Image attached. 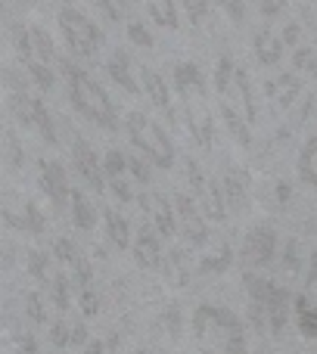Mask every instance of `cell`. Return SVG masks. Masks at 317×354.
Masks as SVG:
<instances>
[{"label":"cell","mask_w":317,"mask_h":354,"mask_svg":"<svg viewBox=\"0 0 317 354\" xmlns=\"http://www.w3.org/2000/svg\"><path fill=\"white\" fill-rule=\"evenodd\" d=\"M60 68H62V75H66V93H69V103L75 106V112L103 131H118L116 106H112L109 93L103 91V84L93 81L91 72L78 68L69 59H62Z\"/></svg>","instance_id":"6da1fadb"},{"label":"cell","mask_w":317,"mask_h":354,"mask_svg":"<svg viewBox=\"0 0 317 354\" xmlns=\"http://www.w3.org/2000/svg\"><path fill=\"white\" fill-rule=\"evenodd\" d=\"M171 81H174V91L181 97L183 106V122H187L193 140L202 149L212 147V112L206 103V78H202L199 66L196 62H177L171 66Z\"/></svg>","instance_id":"7a4b0ae2"},{"label":"cell","mask_w":317,"mask_h":354,"mask_svg":"<svg viewBox=\"0 0 317 354\" xmlns=\"http://www.w3.org/2000/svg\"><path fill=\"white\" fill-rule=\"evenodd\" d=\"M193 333L206 354H249L243 324L230 308L199 305L193 314Z\"/></svg>","instance_id":"3957f363"},{"label":"cell","mask_w":317,"mask_h":354,"mask_svg":"<svg viewBox=\"0 0 317 354\" xmlns=\"http://www.w3.org/2000/svg\"><path fill=\"white\" fill-rule=\"evenodd\" d=\"M125 131H128L131 143H134V147L141 149L156 168L168 171V168L174 165V156H177L174 143H171V137L162 131V124H156L150 115H143V112H131V115L125 118Z\"/></svg>","instance_id":"277c9868"},{"label":"cell","mask_w":317,"mask_h":354,"mask_svg":"<svg viewBox=\"0 0 317 354\" xmlns=\"http://www.w3.org/2000/svg\"><path fill=\"white\" fill-rule=\"evenodd\" d=\"M60 31L66 37V47L78 59H91L100 53V47L106 44V35L75 6H62L60 10Z\"/></svg>","instance_id":"5b68a950"},{"label":"cell","mask_w":317,"mask_h":354,"mask_svg":"<svg viewBox=\"0 0 317 354\" xmlns=\"http://www.w3.org/2000/svg\"><path fill=\"white\" fill-rule=\"evenodd\" d=\"M10 106H12V112H16L19 124H22L25 131H35L47 147H60L53 115H50V109L41 103V100L25 93V91H10Z\"/></svg>","instance_id":"8992f818"},{"label":"cell","mask_w":317,"mask_h":354,"mask_svg":"<svg viewBox=\"0 0 317 354\" xmlns=\"http://www.w3.org/2000/svg\"><path fill=\"white\" fill-rule=\"evenodd\" d=\"M174 212H177V230L183 233V239H187L193 249H202V245H208V224H206V214H202L199 202L193 199L190 193H174Z\"/></svg>","instance_id":"52a82bcc"},{"label":"cell","mask_w":317,"mask_h":354,"mask_svg":"<svg viewBox=\"0 0 317 354\" xmlns=\"http://www.w3.org/2000/svg\"><path fill=\"white\" fill-rule=\"evenodd\" d=\"M274 255H277V230L271 224L249 227V233H246V239H243V252H239L246 268H268V264L274 261Z\"/></svg>","instance_id":"ba28073f"},{"label":"cell","mask_w":317,"mask_h":354,"mask_svg":"<svg viewBox=\"0 0 317 354\" xmlns=\"http://www.w3.org/2000/svg\"><path fill=\"white\" fill-rule=\"evenodd\" d=\"M72 162H75L78 177L93 193H106V174H103V165H100V156L93 153V147L81 134L72 137Z\"/></svg>","instance_id":"9c48e42d"},{"label":"cell","mask_w":317,"mask_h":354,"mask_svg":"<svg viewBox=\"0 0 317 354\" xmlns=\"http://www.w3.org/2000/svg\"><path fill=\"white\" fill-rule=\"evenodd\" d=\"M37 168H41V189H44V196L53 202L56 212L72 205V187H69V174H66V168H62V162L41 159Z\"/></svg>","instance_id":"30bf717a"},{"label":"cell","mask_w":317,"mask_h":354,"mask_svg":"<svg viewBox=\"0 0 317 354\" xmlns=\"http://www.w3.org/2000/svg\"><path fill=\"white\" fill-rule=\"evenodd\" d=\"M141 199V208L153 218V224H156V230H158V236H165V239H171L177 233V212H174V202L168 199V196H162V193H141L137 196Z\"/></svg>","instance_id":"8fae6325"},{"label":"cell","mask_w":317,"mask_h":354,"mask_svg":"<svg viewBox=\"0 0 317 354\" xmlns=\"http://www.w3.org/2000/svg\"><path fill=\"white\" fill-rule=\"evenodd\" d=\"M53 255L60 258V261H66L69 268H72L75 274V286L81 289H91V280H93V270H91V261H87L84 255H81V249L72 243V239H56L53 243Z\"/></svg>","instance_id":"7c38bea8"},{"label":"cell","mask_w":317,"mask_h":354,"mask_svg":"<svg viewBox=\"0 0 317 354\" xmlns=\"http://www.w3.org/2000/svg\"><path fill=\"white\" fill-rule=\"evenodd\" d=\"M131 252H134L137 264H141L143 270H158L162 268V243H158V230H153L150 224H143L141 230H137V239H134V245H131Z\"/></svg>","instance_id":"4fadbf2b"},{"label":"cell","mask_w":317,"mask_h":354,"mask_svg":"<svg viewBox=\"0 0 317 354\" xmlns=\"http://www.w3.org/2000/svg\"><path fill=\"white\" fill-rule=\"evenodd\" d=\"M141 78H143V91H147L150 103H153L156 109L162 112L171 124H174L177 122V112H174V103H171V91H168V84H165V78L158 72H153V68H143Z\"/></svg>","instance_id":"5bb4252c"},{"label":"cell","mask_w":317,"mask_h":354,"mask_svg":"<svg viewBox=\"0 0 317 354\" xmlns=\"http://www.w3.org/2000/svg\"><path fill=\"white\" fill-rule=\"evenodd\" d=\"M299 93H302V81H299V75H293V72H283V75H277L274 81H268L271 106H277V109H289Z\"/></svg>","instance_id":"9a60e30c"},{"label":"cell","mask_w":317,"mask_h":354,"mask_svg":"<svg viewBox=\"0 0 317 354\" xmlns=\"http://www.w3.org/2000/svg\"><path fill=\"white\" fill-rule=\"evenodd\" d=\"M221 187H224V199H227L230 212L239 214L249 208V180H246V174L239 171V168H230V171L224 174V180H221Z\"/></svg>","instance_id":"2e32d148"},{"label":"cell","mask_w":317,"mask_h":354,"mask_svg":"<svg viewBox=\"0 0 317 354\" xmlns=\"http://www.w3.org/2000/svg\"><path fill=\"white\" fill-rule=\"evenodd\" d=\"M289 301H293L289 289H287V286H274V292H271L268 305H264V311H268V326H271V333H274V336H280L283 326H287Z\"/></svg>","instance_id":"e0dca14e"},{"label":"cell","mask_w":317,"mask_h":354,"mask_svg":"<svg viewBox=\"0 0 317 354\" xmlns=\"http://www.w3.org/2000/svg\"><path fill=\"white\" fill-rule=\"evenodd\" d=\"M103 218H106V236H109V243L122 252L131 249L134 245V239H131V221L122 212H116V208H103Z\"/></svg>","instance_id":"ac0fdd59"},{"label":"cell","mask_w":317,"mask_h":354,"mask_svg":"<svg viewBox=\"0 0 317 354\" xmlns=\"http://www.w3.org/2000/svg\"><path fill=\"white\" fill-rule=\"evenodd\" d=\"M199 208H202V214H206V221H212V224H224L227 221L224 187H221L218 180H208V189H206V196L199 199Z\"/></svg>","instance_id":"d6986e66"},{"label":"cell","mask_w":317,"mask_h":354,"mask_svg":"<svg viewBox=\"0 0 317 354\" xmlns=\"http://www.w3.org/2000/svg\"><path fill=\"white\" fill-rule=\"evenodd\" d=\"M165 274H168V283H174V286H187L190 277H193V261H190L187 249L174 245V249L168 252V258H165Z\"/></svg>","instance_id":"ffe728a7"},{"label":"cell","mask_w":317,"mask_h":354,"mask_svg":"<svg viewBox=\"0 0 317 354\" xmlns=\"http://www.w3.org/2000/svg\"><path fill=\"white\" fill-rule=\"evenodd\" d=\"M106 68H109L112 81H116V84L122 87L125 93H131V97H134V93H141L134 75H131V56L125 53V50H116V53H112V59L106 62Z\"/></svg>","instance_id":"44dd1931"},{"label":"cell","mask_w":317,"mask_h":354,"mask_svg":"<svg viewBox=\"0 0 317 354\" xmlns=\"http://www.w3.org/2000/svg\"><path fill=\"white\" fill-rule=\"evenodd\" d=\"M283 47H287V44H283L271 28H258L255 31V56H258L262 66H277L280 56H283Z\"/></svg>","instance_id":"7402d4cb"},{"label":"cell","mask_w":317,"mask_h":354,"mask_svg":"<svg viewBox=\"0 0 317 354\" xmlns=\"http://www.w3.org/2000/svg\"><path fill=\"white\" fill-rule=\"evenodd\" d=\"M215 87H218V97L221 103H230L233 97V87H237V66H233L230 56H221L218 59V68H215Z\"/></svg>","instance_id":"603a6c76"},{"label":"cell","mask_w":317,"mask_h":354,"mask_svg":"<svg viewBox=\"0 0 317 354\" xmlns=\"http://www.w3.org/2000/svg\"><path fill=\"white\" fill-rule=\"evenodd\" d=\"M221 115H224V124H227V131L233 134V140H237L239 147L249 149L252 147V124L246 122L243 115H237V109H233L230 103H221Z\"/></svg>","instance_id":"cb8c5ba5"},{"label":"cell","mask_w":317,"mask_h":354,"mask_svg":"<svg viewBox=\"0 0 317 354\" xmlns=\"http://www.w3.org/2000/svg\"><path fill=\"white\" fill-rule=\"evenodd\" d=\"M296 320H299V330L305 339H317V305L308 299L305 292L296 295Z\"/></svg>","instance_id":"d4e9b609"},{"label":"cell","mask_w":317,"mask_h":354,"mask_svg":"<svg viewBox=\"0 0 317 354\" xmlns=\"http://www.w3.org/2000/svg\"><path fill=\"white\" fill-rule=\"evenodd\" d=\"M72 224L78 227V230H93L97 227V212H93V205L87 202V196L81 193V189H72Z\"/></svg>","instance_id":"484cf974"},{"label":"cell","mask_w":317,"mask_h":354,"mask_svg":"<svg viewBox=\"0 0 317 354\" xmlns=\"http://www.w3.org/2000/svg\"><path fill=\"white\" fill-rule=\"evenodd\" d=\"M299 177L305 187H314L317 189V134L308 137L305 147L299 153Z\"/></svg>","instance_id":"4316f807"},{"label":"cell","mask_w":317,"mask_h":354,"mask_svg":"<svg viewBox=\"0 0 317 354\" xmlns=\"http://www.w3.org/2000/svg\"><path fill=\"white\" fill-rule=\"evenodd\" d=\"M150 10V19H153L156 25H162V28H177V6L174 0H143Z\"/></svg>","instance_id":"83f0119b"},{"label":"cell","mask_w":317,"mask_h":354,"mask_svg":"<svg viewBox=\"0 0 317 354\" xmlns=\"http://www.w3.org/2000/svg\"><path fill=\"white\" fill-rule=\"evenodd\" d=\"M25 264H28V274L35 277L37 283H44V286H50V283H53V270H50V255L47 252H35L31 249L28 252V258H25Z\"/></svg>","instance_id":"f1b7e54d"},{"label":"cell","mask_w":317,"mask_h":354,"mask_svg":"<svg viewBox=\"0 0 317 354\" xmlns=\"http://www.w3.org/2000/svg\"><path fill=\"white\" fill-rule=\"evenodd\" d=\"M128 171V153H122V149H109L103 159V174H106V187H109V180H118V177H125Z\"/></svg>","instance_id":"f546056e"},{"label":"cell","mask_w":317,"mask_h":354,"mask_svg":"<svg viewBox=\"0 0 317 354\" xmlns=\"http://www.w3.org/2000/svg\"><path fill=\"white\" fill-rule=\"evenodd\" d=\"M230 261H233L230 245H221L218 255H208L199 261V274H224V270L230 268Z\"/></svg>","instance_id":"4dcf8cb0"},{"label":"cell","mask_w":317,"mask_h":354,"mask_svg":"<svg viewBox=\"0 0 317 354\" xmlns=\"http://www.w3.org/2000/svg\"><path fill=\"white\" fill-rule=\"evenodd\" d=\"M44 227H47V218H44V212L31 199H25V205H22V224H19V230L44 233Z\"/></svg>","instance_id":"1f68e13d"},{"label":"cell","mask_w":317,"mask_h":354,"mask_svg":"<svg viewBox=\"0 0 317 354\" xmlns=\"http://www.w3.org/2000/svg\"><path fill=\"white\" fill-rule=\"evenodd\" d=\"M50 299H53L56 311H69L72 295H69V277L66 274H56L53 277V283H50Z\"/></svg>","instance_id":"d6a6232c"},{"label":"cell","mask_w":317,"mask_h":354,"mask_svg":"<svg viewBox=\"0 0 317 354\" xmlns=\"http://www.w3.org/2000/svg\"><path fill=\"white\" fill-rule=\"evenodd\" d=\"M299 270H302V245H299V239H287V252H283V274L299 277Z\"/></svg>","instance_id":"836d02e7"},{"label":"cell","mask_w":317,"mask_h":354,"mask_svg":"<svg viewBox=\"0 0 317 354\" xmlns=\"http://www.w3.org/2000/svg\"><path fill=\"white\" fill-rule=\"evenodd\" d=\"M97 6H100V12H103L106 19H109V22H125V19H128L131 22V16H128V0H97Z\"/></svg>","instance_id":"e575fe53"},{"label":"cell","mask_w":317,"mask_h":354,"mask_svg":"<svg viewBox=\"0 0 317 354\" xmlns=\"http://www.w3.org/2000/svg\"><path fill=\"white\" fill-rule=\"evenodd\" d=\"M31 37H35V50H37V53H41V59H44V62H53V59H56L53 37H50L44 28H37V25H35V28H31Z\"/></svg>","instance_id":"d590c367"},{"label":"cell","mask_w":317,"mask_h":354,"mask_svg":"<svg viewBox=\"0 0 317 354\" xmlns=\"http://www.w3.org/2000/svg\"><path fill=\"white\" fill-rule=\"evenodd\" d=\"M12 44H16V53L22 56V59H31V50H35L31 28H25V25H16V28H12Z\"/></svg>","instance_id":"8d00e7d4"},{"label":"cell","mask_w":317,"mask_h":354,"mask_svg":"<svg viewBox=\"0 0 317 354\" xmlns=\"http://www.w3.org/2000/svg\"><path fill=\"white\" fill-rule=\"evenodd\" d=\"M187 180H190V187H193L196 199H202V196H206V189H208V177L202 174V168L196 165V159H187Z\"/></svg>","instance_id":"74e56055"},{"label":"cell","mask_w":317,"mask_h":354,"mask_svg":"<svg viewBox=\"0 0 317 354\" xmlns=\"http://www.w3.org/2000/svg\"><path fill=\"white\" fill-rule=\"evenodd\" d=\"M28 75L35 78V84L41 87V91H53L56 78H53V72L47 68V62H28Z\"/></svg>","instance_id":"f35d334b"},{"label":"cell","mask_w":317,"mask_h":354,"mask_svg":"<svg viewBox=\"0 0 317 354\" xmlns=\"http://www.w3.org/2000/svg\"><path fill=\"white\" fill-rule=\"evenodd\" d=\"M25 314H28L35 324H44V320H47V308H44L41 292H25Z\"/></svg>","instance_id":"ab89813d"},{"label":"cell","mask_w":317,"mask_h":354,"mask_svg":"<svg viewBox=\"0 0 317 354\" xmlns=\"http://www.w3.org/2000/svg\"><path fill=\"white\" fill-rule=\"evenodd\" d=\"M128 41L137 44V47H153V35H150V28L143 22H137V19H131L128 22Z\"/></svg>","instance_id":"60d3db41"},{"label":"cell","mask_w":317,"mask_h":354,"mask_svg":"<svg viewBox=\"0 0 317 354\" xmlns=\"http://www.w3.org/2000/svg\"><path fill=\"white\" fill-rule=\"evenodd\" d=\"M293 66L317 75V53H314L311 47H299V50H296V56H293Z\"/></svg>","instance_id":"b9f144b4"},{"label":"cell","mask_w":317,"mask_h":354,"mask_svg":"<svg viewBox=\"0 0 317 354\" xmlns=\"http://www.w3.org/2000/svg\"><path fill=\"white\" fill-rule=\"evenodd\" d=\"M50 339H53V345H60V348L72 345V326H66V320H56V324L50 326Z\"/></svg>","instance_id":"7bdbcfd3"},{"label":"cell","mask_w":317,"mask_h":354,"mask_svg":"<svg viewBox=\"0 0 317 354\" xmlns=\"http://www.w3.org/2000/svg\"><path fill=\"white\" fill-rule=\"evenodd\" d=\"M78 305H81V311H84V317H93V314L100 311L97 292H93V289H81V292H78Z\"/></svg>","instance_id":"ee69618b"},{"label":"cell","mask_w":317,"mask_h":354,"mask_svg":"<svg viewBox=\"0 0 317 354\" xmlns=\"http://www.w3.org/2000/svg\"><path fill=\"white\" fill-rule=\"evenodd\" d=\"M221 6H224L227 19H230L233 25H243L246 22V3H243V0H221Z\"/></svg>","instance_id":"f6af8a7d"},{"label":"cell","mask_w":317,"mask_h":354,"mask_svg":"<svg viewBox=\"0 0 317 354\" xmlns=\"http://www.w3.org/2000/svg\"><path fill=\"white\" fill-rule=\"evenodd\" d=\"M128 171L134 174L141 183H147V187H150V180H153V174H150V165L143 159H137V156H131V153H128Z\"/></svg>","instance_id":"bcb514c9"},{"label":"cell","mask_w":317,"mask_h":354,"mask_svg":"<svg viewBox=\"0 0 317 354\" xmlns=\"http://www.w3.org/2000/svg\"><path fill=\"white\" fill-rule=\"evenodd\" d=\"M187 12H190V22L199 28L206 22V12H208V3L206 0H187Z\"/></svg>","instance_id":"7dc6e473"},{"label":"cell","mask_w":317,"mask_h":354,"mask_svg":"<svg viewBox=\"0 0 317 354\" xmlns=\"http://www.w3.org/2000/svg\"><path fill=\"white\" fill-rule=\"evenodd\" d=\"M109 189H112V196H116L118 202H131V199H134V193H131V187H128V180H125V177L109 180Z\"/></svg>","instance_id":"c3c4849f"},{"label":"cell","mask_w":317,"mask_h":354,"mask_svg":"<svg viewBox=\"0 0 317 354\" xmlns=\"http://www.w3.org/2000/svg\"><path fill=\"white\" fill-rule=\"evenodd\" d=\"M305 295L308 299L317 295V252H311V264H308V274H305Z\"/></svg>","instance_id":"681fc988"},{"label":"cell","mask_w":317,"mask_h":354,"mask_svg":"<svg viewBox=\"0 0 317 354\" xmlns=\"http://www.w3.org/2000/svg\"><path fill=\"white\" fill-rule=\"evenodd\" d=\"M162 317H165V330H168V336L177 339V333H181V311H177V308H168Z\"/></svg>","instance_id":"f907efd6"},{"label":"cell","mask_w":317,"mask_h":354,"mask_svg":"<svg viewBox=\"0 0 317 354\" xmlns=\"http://www.w3.org/2000/svg\"><path fill=\"white\" fill-rule=\"evenodd\" d=\"M283 6H287V0H262V16H264V19L277 16Z\"/></svg>","instance_id":"816d5d0a"},{"label":"cell","mask_w":317,"mask_h":354,"mask_svg":"<svg viewBox=\"0 0 317 354\" xmlns=\"http://www.w3.org/2000/svg\"><path fill=\"white\" fill-rule=\"evenodd\" d=\"M6 147H10V162H12V168H19V165H22V147L16 143V137H12V134H10V143H6Z\"/></svg>","instance_id":"f5cc1de1"},{"label":"cell","mask_w":317,"mask_h":354,"mask_svg":"<svg viewBox=\"0 0 317 354\" xmlns=\"http://www.w3.org/2000/svg\"><path fill=\"white\" fill-rule=\"evenodd\" d=\"M72 345H78V348H81V345H87V326L84 324H75L72 326Z\"/></svg>","instance_id":"db71d44e"},{"label":"cell","mask_w":317,"mask_h":354,"mask_svg":"<svg viewBox=\"0 0 317 354\" xmlns=\"http://www.w3.org/2000/svg\"><path fill=\"white\" fill-rule=\"evenodd\" d=\"M299 41V22H289L287 31H283V44H296Z\"/></svg>","instance_id":"11a10c76"},{"label":"cell","mask_w":317,"mask_h":354,"mask_svg":"<svg viewBox=\"0 0 317 354\" xmlns=\"http://www.w3.org/2000/svg\"><path fill=\"white\" fill-rule=\"evenodd\" d=\"M19 351H22V354H35V339H31V336L19 339Z\"/></svg>","instance_id":"9f6ffc18"},{"label":"cell","mask_w":317,"mask_h":354,"mask_svg":"<svg viewBox=\"0 0 317 354\" xmlns=\"http://www.w3.org/2000/svg\"><path fill=\"white\" fill-rule=\"evenodd\" d=\"M84 354H103V342H100V339H93V342H87Z\"/></svg>","instance_id":"6f0895ef"},{"label":"cell","mask_w":317,"mask_h":354,"mask_svg":"<svg viewBox=\"0 0 317 354\" xmlns=\"http://www.w3.org/2000/svg\"><path fill=\"white\" fill-rule=\"evenodd\" d=\"M277 199H280V202H289V187H287V183H280V187H277Z\"/></svg>","instance_id":"680465c9"},{"label":"cell","mask_w":317,"mask_h":354,"mask_svg":"<svg viewBox=\"0 0 317 354\" xmlns=\"http://www.w3.org/2000/svg\"><path fill=\"white\" fill-rule=\"evenodd\" d=\"M22 3H31V0H22Z\"/></svg>","instance_id":"91938a15"},{"label":"cell","mask_w":317,"mask_h":354,"mask_svg":"<svg viewBox=\"0 0 317 354\" xmlns=\"http://www.w3.org/2000/svg\"><path fill=\"white\" fill-rule=\"evenodd\" d=\"M202 354H206V351H202Z\"/></svg>","instance_id":"94428289"}]
</instances>
